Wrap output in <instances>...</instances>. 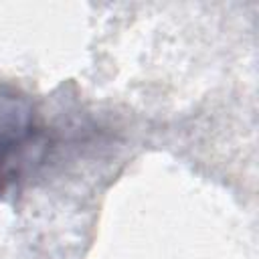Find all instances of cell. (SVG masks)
I'll return each mask as SVG.
<instances>
[{"mask_svg":"<svg viewBox=\"0 0 259 259\" xmlns=\"http://www.w3.org/2000/svg\"><path fill=\"white\" fill-rule=\"evenodd\" d=\"M49 146L45 121L26 93L0 85V194L26 180Z\"/></svg>","mask_w":259,"mask_h":259,"instance_id":"6da1fadb","label":"cell"}]
</instances>
